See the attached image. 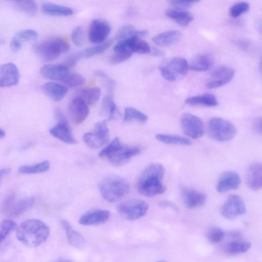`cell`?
Wrapping results in <instances>:
<instances>
[{
  "mask_svg": "<svg viewBox=\"0 0 262 262\" xmlns=\"http://www.w3.org/2000/svg\"><path fill=\"white\" fill-rule=\"evenodd\" d=\"M165 169L159 163L149 165L141 173L137 183V189L142 195L152 197L164 193L166 186L162 180L164 175Z\"/></svg>",
  "mask_w": 262,
  "mask_h": 262,
  "instance_id": "1",
  "label": "cell"
},
{
  "mask_svg": "<svg viewBox=\"0 0 262 262\" xmlns=\"http://www.w3.org/2000/svg\"><path fill=\"white\" fill-rule=\"evenodd\" d=\"M50 234V228L43 222L38 219L23 221L17 227L16 237L24 245L37 247L44 243Z\"/></svg>",
  "mask_w": 262,
  "mask_h": 262,
  "instance_id": "2",
  "label": "cell"
},
{
  "mask_svg": "<svg viewBox=\"0 0 262 262\" xmlns=\"http://www.w3.org/2000/svg\"><path fill=\"white\" fill-rule=\"evenodd\" d=\"M140 152V149L138 147L124 145L118 138L116 137L100 151L99 157L106 158L113 165L121 166Z\"/></svg>",
  "mask_w": 262,
  "mask_h": 262,
  "instance_id": "3",
  "label": "cell"
},
{
  "mask_svg": "<svg viewBox=\"0 0 262 262\" xmlns=\"http://www.w3.org/2000/svg\"><path fill=\"white\" fill-rule=\"evenodd\" d=\"M99 189L102 198L107 202L119 201L126 195L129 190L128 182L118 176H109L99 183Z\"/></svg>",
  "mask_w": 262,
  "mask_h": 262,
  "instance_id": "4",
  "label": "cell"
},
{
  "mask_svg": "<svg viewBox=\"0 0 262 262\" xmlns=\"http://www.w3.org/2000/svg\"><path fill=\"white\" fill-rule=\"evenodd\" d=\"M70 49V44L64 39L60 37L49 38L33 46L34 53L45 61H52Z\"/></svg>",
  "mask_w": 262,
  "mask_h": 262,
  "instance_id": "5",
  "label": "cell"
},
{
  "mask_svg": "<svg viewBox=\"0 0 262 262\" xmlns=\"http://www.w3.org/2000/svg\"><path fill=\"white\" fill-rule=\"evenodd\" d=\"M158 68L164 79L169 81H174L187 73L189 66L186 59L174 57L163 61Z\"/></svg>",
  "mask_w": 262,
  "mask_h": 262,
  "instance_id": "6",
  "label": "cell"
},
{
  "mask_svg": "<svg viewBox=\"0 0 262 262\" xmlns=\"http://www.w3.org/2000/svg\"><path fill=\"white\" fill-rule=\"evenodd\" d=\"M207 130L212 138L221 142L232 139L237 133L234 124L220 117L212 118L208 121Z\"/></svg>",
  "mask_w": 262,
  "mask_h": 262,
  "instance_id": "7",
  "label": "cell"
},
{
  "mask_svg": "<svg viewBox=\"0 0 262 262\" xmlns=\"http://www.w3.org/2000/svg\"><path fill=\"white\" fill-rule=\"evenodd\" d=\"M148 209V204L139 199L122 202L117 207V211L121 216L128 221H135L143 216Z\"/></svg>",
  "mask_w": 262,
  "mask_h": 262,
  "instance_id": "8",
  "label": "cell"
},
{
  "mask_svg": "<svg viewBox=\"0 0 262 262\" xmlns=\"http://www.w3.org/2000/svg\"><path fill=\"white\" fill-rule=\"evenodd\" d=\"M83 139L85 144L92 148H98L106 144L109 140V131L106 121L96 123L93 131L85 133Z\"/></svg>",
  "mask_w": 262,
  "mask_h": 262,
  "instance_id": "9",
  "label": "cell"
},
{
  "mask_svg": "<svg viewBox=\"0 0 262 262\" xmlns=\"http://www.w3.org/2000/svg\"><path fill=\"white\" fill-rule=\"evenodd\" d=\"M35 203V199L27 198L16 201L14 195H9L4 201L3 210L10 217H16L31 208Z\"/></svg>",
  "mask_w": 262,
  "mask_h": 262,
  "instance_id": "10",
  "label": "cell"
},
{
  "mask_svg": "<svg viewBox=\"0 0 262 262\" xmlns=\"http://www.w3.org/2000/svg\"><path fill=\"white\" fill-rule=\"evenodd\" d=\"M181 125L183 132L192 139L199 138L204 133V125L202 120L190 113H185L182 115Z\"/></svg>",
  "mask_w": 262,
  "mask_h": 262,
  "instance_id": "11",
  "label": "cell"
},
{
  "mask_svg": "<svg viewBox=\"0 0 262 262\" xmlns=\"http://www.w3.org/2000/svg\"><path fill=\"white\" fill-rule=\"evenodd\" d=\"M234 70L227 66H221L215 68L211 73L206 82L208 89H215L229 83L233 78Z\"/></svg>",
  "mask_w": 262,
  "mask_h": 262,
  "instance_id": "12",
  "label": "cell"
},
{
  "mask_svg": "<svg viewBox=\"0 0 262 262\" xmlns=\"http://www.w3.org/2000/svg\"><path fill=\"white\" fill-rule=\"evenodd\" d=\"M246 207L242 199L238 195H230L221 208V213L226 219L232 220L244 214Z\"/></svg>",
  "mask_w": 262,
  "mask_h": 262,
  "instance_id": "13",
  "label": "cell"
},
{
  "mask_svg": "<svg viewBox=\"0 0 262 262\" xmlns=\"http://www.w3.org/2000/svg\"><path fill=\"white\" fill-rule=\"evenodd\" d=\"M111 30V25L107 20L103 18L94 19L90 24L89 30L90 41L97 44L103 42Z\"/></svg>",
  "mask_w": 262,
  "mask_h": 262,
  "instance_id": "14",
  "label": "cell"
},
{
  "mask_svg": "<svg viewBox=\"0 0 262 262\" xmlns=\"http://www.w3.org/2000/svg\"><path fill=\"white\" fill-rule=\"evenodd\" d=\"M68 110L71 119L75 124L81 123L86 119L89 113L88 104L78 96L71 100Z\"/></svg>",
  "mask_w": 262,
  "mask_h": 262,
  "instance_id": "15",
  "label": "cell"
},
{
  "mask_svg": "<svg viewBox=\"0 0 262 262\" xmlns=\"http://www.w3.org/2000/svg\"><path fill=\"white\" fill-rule=\"evenodd\" d=\"M19 79V72L15 64L9 62L0 65V88L17 85Z\"/></svg>",
  "mask_w": 262,
  "mask_h": 262,
  "instance_id": "16",
  "label": "cell"
},
{
  "mask_svg": "<svg viewBox=\"0 0 262 262\" xmlns=\"http://www.w3.org/2000/svg\"><path fill=\"white\" fill-rule=\"evenodd\" d=\"M241 179L238 174L233 170H228L222 173L219 177L216 190L219 193H225L238 188Z\"/></svg>",
  "mask_w": 262,
  "mask_h": 262,
  "instance_id": "17",
  "label": "cell"
},
{
  "mask_svg": "<svg viewBox=\"0 0 262 262\" xmlns=\"http://www.w3.org/2000/svg\"><path fill=\"white\" fill-rule=\"evenodd\" d=\"M182 196L185 205L189 209L202 206L207 199L206 195L204 193L186 187L182 189Z\"/></svg>",
  "mask_w": 262,
  "mask_h": 262,
  "instance_id": "18",
  "label": "cell"
},
{
  "mask_svg": "<svg viewBox=\"0 0 262 262\" xmlns=\"http://www.w3.org/2000/svg\"><path fill=\"white\" fill-rule=\"evenodd\" d=\"M110 212L105 209H96L83 214L79 220V223L84 226L97 225L104 223L110 218Z\"/></svg>",
  "mask_w": 262,
  "mask_h": 262,
  "instance_id": "19",
  "label": "cell"
},
{
  "mask_svg": "<svg viewBox=\"0 0 262 262\" xmlns=\"http://www.w3.org/2000/svg\"><path fill=\"white\" fill-rule=\"evenodd\" d=\"M38 36V33L32 29H25L17 32L10 41L11 51L14 53L18 52L25 43L35 40Z\"/></svg>",
  "mask_w": 262,
  "mask_h": 262,
  "instance_id": "20",
  "label": "cell"
},
{
  "mask_svg": "<svg viewBox=\"0 0 262 262\" xmlns=\"http://www.w3.org/2000/svg\"><path fill=\"white\" fill-rule=\"evenodd\" d=\"M246 182L248 186L252 190L257 191L262 186V165L260 162H254L249 167Z\"/></svg>",
  "mask_w": 262,
  "mask_h": 262,
  "instance_id": "21",
  "label": "cell"
},
{
  "mask_svg": "<svg viewBox=\"0 0 262 262\" xmlns=\"http://www.w3.org/2000/svg\"><path fill=\"white\" fill-rule=\"evenodd\" d=\"M40 73L44 77L57 81H62L69 73L66 66L58 64H46L41 68Z\"/></svg>",
  "mask_w": 262,
  "mask_h": 262,
  "instance_id": "22",
  "label": "cell"
},
{
  "mask_svg": "<svg viewBox=\"0 0 262 262\" xmlns=\"http://www.w3.org/2000/svg\"><path fill=\"white\" fill-rule=\"evenodd\" d=\"M50 133L53 137L68 144L76 143L70 126L68 122H58L54 126L50 128Z\"/></svg>",
  "mask_w": 262,
  "mask_h": 262,
  "instance_id": "23",
  "label": "cell"
},
{
  "mask_svg": "<svg viewBox=\"0 0 262 262\" xmlns=\"http://www.w3.org/2000/svg\"><path fill=\"white\" fill-rule=\"evenodd\" d=\"M182 36L180 31L171 30L155 35L152 39V41L160 47H167L178 42Z\"/></svg>",
  "mask_w": 262,
  "mask_h": 262,
  "instance_id": "24",
  "label": "cell"
},
{
  "mask_svg": "<svg viewBox=\"0 0 262 262\" xmlns=\"http://www.w3.org/2000/svg\"><path fill=\"white\" fill-rule=\"evenodd\" d=\"M60 223L66 232L70 245L77 249L83 248L85 244V240L82 235L75 230L68 221L62 220Z\"/></svg>",
  "mask_w": 262,
  "mask_h": 262,
  "instance_id": "25",
  "label": "cell"
},
{
  "mask_svg": "<svg viewBox=\"0 0 262 262\" xmlns=\"http://www.w3.org/2000/svg\"><path fill=\"white\" fill-rule=\"evenodd\" d=\"M43 92L55 101L62 100L68 92V88L55 82H48L42 87Z\"/></svg>",
  "mask_w": 262,
  "mask_h": 262,
  "instance_id": "26",
  "label": "cell"
},
{
  "mask_svg": "<svg viewBox=\"0 0 262 262\" xmlns=\"http://www.w3.org/2000/svg\"><path fill=\"white\" fill-rule=\"evenodd\" d=\"M166 15L182 26H186L193 20V16L190 12L185 10L177 8H172L167 10Z\"/></svg>",
  "mask_w": 262,
  "mask_h": 262,
  "instance_id": "27",
  "label": "cell"
},
{
  "mask_svg": "<svg viewBox=\"0 0 262 262\" xmlns=\"http://www.w3.org/2000/svg\"><path fill=\"white\" fill-rule=\"evenodd\" d=\"M185 103L192 106L213 107L217 105L218 101L214 95L207 93L188 97L185 100Z\"/></svg>",
  "mask_w": 262,
  "mask_h": 262,
  "instance_id": "28",
  "label": "cell"
},
{
  "mask_svg": "<svg viewBox=\"0 0 262 262\" xmlns=\"http://www.w3.org/2000/svg\"><path fill=\"white\" fill-rule=\"evenodd\" d=\"M212 65L211 58L203 54L195 55L188 63L189 69L199 72L206 71L210 69Z\"/></svg>",
  "mask_w": 262,
  "mask_h": 262,
  "instance_id": "29",
  "label": "cell"
},
{
  "mask_svg": "<svg viewBox=\"0 0 262 262\" xmlns=\"http://www.w3.org/2000/svg\"><path fill=\"white\" fill-rule=\"evenodd\" d=\"M41 10L45 14L50 16H69L73 13L70 7L49 3L43 4Z\"/></svg>",
  "mask_w": 262,
  "mask_h": 262,
  "instance_id": "30",
  "label": "cell"
},
{
  "mask_svg": "<svg viewBox=\"0 0 262 262\" xmlns=\"http://www.w3.org/2000/svg\"><path fill=\"white\" fill-rule=\"evenodd\" d=\"M50 168V162L48 160L33 165H25L20 166L18 171L24 174H35L45 172Z\"/></svg>",
  "mask_w": 262,
  "mask_h": 262,
  "instance_id": "31",
  "label": "cell"
},
{
  "mask_svg": "<svg viewBox=\"0 0 262 262\" xmlns=\"http://www.w3.org/2000/svg\"><path fill=\"white\" fill-rule=\"evenodd\" d=\"M101 113L107 116L106 121L112 120L118 114L117 106L111 96L106 95L103 98L101 104Z\"/></svg>",
  "mask_w": 262,
  "mask_h": 262,
  "instance_id": "32",
  "label": "cell"
},
{
  "mask_svg": "<svg viewBox=\"0 0 262 262\" xmlns=\"http://www.w3.org/2000/svg\"><path fill=\"white\" fill-rule=\"evenodd\" d=\"M113 40L109 39L101 43L89 48L78 53L80 58H90L105 52L112 45Z\"/></svg>",
  "mask_w": 262,
  "mask_h": 262,
  "instance_id": "33",
  "label": "cell"
},
{
  "mask_svg": "<svg viewBox=\"0 0 262 262\" xmlns=\"http://www.w3.org/2000/svg\"><path fill=\"white\" fill-rule=\"evenodd\" d=\"M156 138L162 143L168 144L189 145L191 144L190 139L177 135L158 134L156 135Z\"/></svg>",
  "mask_w": 262,
  "mask_h": 262,
  "instance_id": "34",
  "label": "cell"
},
{
  "mask_svg": "<svg viewBox=\"0 0 262 262\" xmlns=\"http://www.w3.org/2000/svg\"><path fill=\"white\" fill-rule=\"evenodd\" d=\"M251 244L245 241H234L227 244L225 247V251L231 254L244 253L248 251Z\"/></svg>",
  "mask_w": 262,
  "mask_h": 262,
  "instance_id": "35",
  "label": "cell"
},
{
  "mask_svg": "<svg viewBox=\"0 0 262 262\" xmlns=\"http://www.w3.org/2000/svg\"><path fill=\"white\" fill-rule=\"evenodd\" d=\"M78 96L81 97L89 105L96 103L101 95V90L97 87L84 89L80 91Z\"/></svg>",
  "mask_w": 262,
  "mask_h": 262,
  "instance_id": "36",
  "label": "cell"
},
{
  "mask_svg": "<svg viewBox=\"0 0 262 262\" xmlns=\"http://www.w3.org/2000/svg\"><path fill=\"white\" fill-rule=\"evenodd\" d=\"M147 116L140 111L131 107H127L124 109L123 121L125 122L136 121L144 123L147 121Z\"/></svg>",
  "mask_w": 262,
  "mask_h": 262,
  "instance_id": "37",
  "label": "cell"
},
{
  "mask_svg": "<svg viewBox=\"0 0 262 262\" xmlns=\"http://www.w3.org/2000/svg\"><path fill=\"white\" fill-rule=\"evenodd\" d=\"M14 5L18 10L30 16H34L37 12V5L33 1H16Z\"/></svg>",
  "mask_w": 262,
  "mask_h": 262,
  "instance_id": "38",
  "label": "cell"
},
{
  "mask_svg": "<svg viewBox=\"0 0 262 262\" xmlns=\"http://www.w3.org/2000/svg\"><path fill=\"white\" fill-rule=\"evenodd\" d=\"M136 31L134 26L125 24L119 29L115 36V39L120 41L132 36H137Z\"/></svg>",
  "mask_w": 262,
  "mask_h": 262,
  "instance_id": "39",
  "label": "cell"
},
{
  "mask_svg": "<svg viewBox=\"0 0 262 262\" xmlns=\"http://www.w3.org/2000/svg\"><path fill=\"white\" fill-rule=\"evenodd\" d=\"M16 227V223L10 219H5L0 223V245Z\"/></svg>",
  "mask_w": 262,
  "mask_h": 262,
  "instance_id": "40",
  "label": "cell"
},
{
  "mask_svg": "<svg viewBox=\"0 0 262 262\" xmlns=\"http://www.w3.org/2000/svg\"><path fill=\"white\" fill-rule=\"evenodd\" d=\"M62 81L66 86L73 88L82 85L85 82V79L78 73H69Z\"/></svg>",
  "mask_w": 262,
  "mask_h": 262,
  "instance_id": "41",
  "label": "cell"
},
{
  "mask_svg": "<svg viewBox=\"0 0 262 262\" xmlns=\"http://www.w3.org/2000/svg\"><path fill=\"white\" fill-rule=\"evenodd\" d=\"M224 236L223 231L217 227H212L208 229L206 237L208 240L213 244H216L221 241Z\"/></svg>",
  "mask_w": 262,
  "mask_h": 262,
  "instance_id": "42",
  "label": "cell"
},
{
  "mask_svg": "<svg viewBox=\"0 0 262 262\" xmlns=\"http://www.w3.org/2000/svg\"><path fill=\"white\" fill-rule=\"evenodd\" d=\"M249 9L250 5L248 3L246 2H239L231 7L230 14L232 17H237L247 12Z\"/></svg>",
  "mask_w": 262,
  "mask_h": 262,
  "instance_id": "43",
  "label": "cell"
},
{
  "mask_svg": "<svg viewBox=\"0 0 262 262\" xmlns=\"http://www.w3.org/2000/svg\"><path fill=\"white\" fill-rule=\"evenodd\" d=\"M132 51L133 53L147 54L150 53L151 50L150 46L146 41L138 38L134 42Z\"/></svg>",
  "mask_w": 262,
  "mask_h": 262,
  "instance_id": "44",
  "label": "cell"
},
{
  "mask_svg": "<svg viewBox=\"0 0 262 262\" xmlns=\"http://www.w3.org/2000/svg\"><path fill=\"white\" fill-rule=\"evenodd\" d=\"M133 53L130 52H114L110 57V62L114 64H119L129 59Z\"/></svg>",
  "mask_w": 262,
  "mask_h": 262,
  "instance_id": "45",
  "label": "cell"
},
{
  "mask_svg": "<svg viewBox=\"0 0 262 262\" xmlns=\"http://www.w3.org/2000/svg\"><path fill=\"white\" fill-rule=\"evenodd\" d=\"M71 38L74 44L78 47L82 46L84 41V35L83 28L79 26L72 31Z\"/></svg>",
  "mask_w": 262,
  "mask_h": 262,
  "instance_id": "46",
  "label": "cell"
},
{
  "mask_svg": "<svg viewBox=\"0 0 262 262\" xmlns=\"http://www.w3.org/2000/svg\"><path fill=\"white\" fill-rule=\"evenodd\" d=\"M96 74L102 79L103 82H104L108 91L111 93L114 90L115 86V82L114 80L102 71H97L96 72Z\"/></svg>",
  "mask_w": 262,
  "mask_h": 262,
  "instance_id": "47",
  "label": "cell"
},
{
  "mask_svg": "<svg viewBox=\"0 0 262 262\" xmlns=\"http://www.w3.org/2000/svg\"><path fill=\"white\" fill-rule=\"evenodd\" d=\"M170 4L174 8L180 9H185L199 2V1H170Z\"/></svg>",
  "mask_w": 262,
  "mask_h": 262,
  "instance_id": "48",
  "label": "cell"
},
{
  "mask_svg": "<svg viewBox=\"0 0 262 262\" xmlns=\"http://www.w3.org/2000/svg\"><path fill=\"white\" fill-rule=\"evenodd\" d=\"M159 205L163 208H168L175 212H178L179 209L178 207L172 202L169 201H162L159 203Z\"/></svg>",
  "mask_w": 262,
  "mask_h": 262,
  "instance_id": "49",
  "label": "cell"
},
{
  "mask_svg": "<svg viewBox=\"0 0 262 262\" xmlns=\"http://www.w3.org/2000/svg\"><path fill=\"white\" fill-rule=\"evenodd\" d=\"M252 128L255 133L259 134H261V117H257L253 120L252 123Z\"/></svg>",
  "mask_w": 262,
  "mask_h": 262,
  "instance_id": "50",
  "label": "cell"
},
{
  "mask_svg": "<svg viewBox=\"0 0 262 262\" xmlns=\"http://www.w3.org/2000/svg\"><path fill=\"white\" fill-rule=\"evenodd\" d=\"M80 57L78 54L73 55L69 57L65 61V64L67 67L74 66L79 60Z\"/></svg>",
  "mask_w": 262,
  "mask_h": 262,
  "instance_id": "51",
  "label": "cell"
},
{
  "mask_svg": "<svg viewBox=\"0 0 262 262\" xmlns=\"http://www.w3.org/2000/svg\"><path fill=\"white\" fill-rule=\"evenodd\" d=\"M55 116L58 122H68L67 119L64 114L60 109H56Z\"/></svg>",
  "mask_w": 262,
  "mask_h": 262,
  "instance_id": "52",
  "label": "cell"
},
{
  "mask_svg": "<svg viewBox=\"0 0 262 262\" xmlns=\"http://www.w3.org/2000/svg\"><path fill=\"white\" fill-rule=\"evenodd\" d=\"M11 172L10 168H5L0 169V184L3 179V178L8 174Z\"/></svg>",
  "mask_w": 262,
  "mask_h": 262,
  "instance_id": "53",
  "label": "cell"
},
{
  "mask_svg": "<svg viewBox=\"0 0 262 262\" xmlns=\"http://www.w3.org/2000/svg\"><path fill=\"white\" fill-rule=\"evenodd\" d=\"M153 54L156 56H161L163 55V52L158 48H154L153 50Z\"/></svg>",
  "mask_w": 262,
  "mask_h": 262,
  "instance_id": "54",
  "label": "cell"
},
{
  "mask_svg": "<svg viewBox=\"0 0 262 262\" xmlns=\"http://www.w3.org/2000/svg\"><path fill=\"white\" fill-rule=\"evenodd\" d=\"M261 20H258V21L256 24V29H257L258 30H259V31L260 32L261 31Z\"/></svg>",
  "mask_w": 262,
  "mask_h": 262,
  "instance_id": "55",
  "label": "cell"
},
{
  "mask_svg": "<svg viewBox=\"0 0 262 262\" xmlns=\"http://www.w3.org/2000/svg\"><path fill=\"white\" fill-rule=\"evenodd\" d=\"M6 135L5 132L2 129L0 128V139L4 138Z\"/></svg>",
  "mask_w": 262,
  "mask_h": 262,
  "instance_id": "56",
  "label": "cell"
},
{
  "mask_svg": "<svg viewBox=\"0 0 262 262\" xmlns=\"http://www.w3.org/2000/svg\"><path fill=\"white\" fill-rule=\"evenodd\" d=\"M54 262H73L70 260H68V259H59L58 260H56Z\"/></svg>",
  "mask_w": 262,
  "mask_h": 262,
  "instance_id": "57",
  "label": "cell"
},
{
  "mask_svg": "<svg viewBox=\"0 0 262 262\" xmlns=\"http://www.w3.org/2000/svg\"><path fill=\"white\" fill-rule=\"evenodd\" d=\"M157 262H167L166 261H163V260H162V261H157Z\"/></svg>",
  "mask_w": 262,
  "mask_h": 262,
  "instance_id": "58",
  "label": "cell"
}]
</instances>
